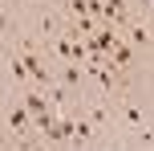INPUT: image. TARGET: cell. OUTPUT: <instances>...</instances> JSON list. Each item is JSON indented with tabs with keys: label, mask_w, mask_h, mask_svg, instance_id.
Here are the masks:
<instances>
[{
	"label": "cell",
	"mask_w": 154,
	"mask_h": 151,
	"mask_svg": "<svg viewBox=\"0 0 154 151\" xmlns=\"http://www.w3.org/2000/svg\"><path fill=\"white\" fill-rule=\"evenodd\" d=\"M8 131L16 139H32V114L24 110L20 102H8Z\"/></svg>",
	"instance_id": "1"
},
{
	"label": "cell",
	"mask_w": 154,
	"mask_h": 151,
	"mask_svg": "<svg viewBox=\"0 0 154 151\" xmlns=\"http://www.w3.org/2000/svg\"><path fill=\"white\" fill-rule=\"evenodd\" d=\"M134 53H138V49H134L130 41H122V37H118V45L109 49V57H106V61L114 65V70H122V74H126V70L134 65Z\"/></svg>",
	"instance_id": "3"
},
{
	"label": "cell",
	"mask_w": 154,
	"mask_h": 151,
	"mask_svg": "<svg viewBox=\"0 0 154 151\" xmlns=\"http://www.w3.org/2000/svg\"><path fill=\"white\" fill-rule=\"evenodd\" d=\"M20 106L32 114V119H41V114H49V110H53V106L45 102V94H41L37 86H24V90H20Z\"/></svg>",
	"instance_id": "2"
},
{
	"label": "cell",
	"mask_w": 154,
	"mask_h": 151,
	"mask_svg": "<svg viewBox=\"0 0 154 151\" xmlns=\"http://www.w3.org/2000/svg\"><path fill=\"white\" fill-rule=\"evenodd\" d=\"M16 37V21L8 16V8H0V41H12Z\"/></svg>",
	"instance_id": "6"
},
{
	"label": "cell",
	"mask_w": 154,
	"mask_h": 151,
	"mask_svg": "<svg viewBox=\"0 0 154 151\" xmlns=\"http://www.w3.org/2000/svg\"><path fill=\"white\" fill-rule=\"evenodd\" d=\"M122 127H130V131L146 127V114H142V106H122Z\"/></svg>",
	"instance_id": "5"
},
{
	"label": "cell",
	"mask_w": 154,
	"mask_h": 151,
	"mask_svg": "<svg viewBox=\"0 0 154 151\" xmlns=\"http://www.w3.org/2000/svg\"><path fill=\"white\" fill-rule=\"evenodd\" d=\"M122 29L130 33V45H142V49L150 45V25H146V16H142V21H138V16H134V21H126Z\"/></svg>",
	"instance_id": "4"
},
{
	"label": "cell",
	"mask_w": 154,
	"mask_h": 151,
	"mask_svg": "<svg viewBox=\"0 0 154 151\" xmlns=\"http://www.w3.org/2000/svg\"><path fill=\"white\" fill-rule=\"evenodd\" d=\"M0 8H4V0H0Z\"/></svg>",
	"instance_id": "7"
}]
</instances>
